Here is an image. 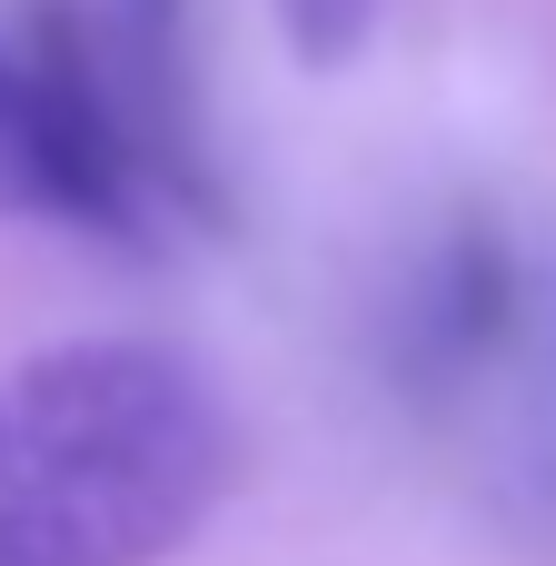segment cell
<instances>
[{
  "instance_id": "cell-1",
  "label": "cell",
  "mask_w": 556,
  "mask_h": 566,
  "mask_svg": "<svg viewBox=\"0 0 556 566\" xmlns=\"http://www.w3.org/2000/svg\"><path fill=\"white\" fill-rule=\"evenodd\" d=\"M239 488L229 398L149 338L0 368V566H169Z\"/></svg>"
},
{
  "instance_id": "cell-2",
  "label": "cell",
  "mask_w": 556,
  "mask_h": 566,
  "mask_svg": "<svg viewBox=\"0 0 556 566\" xmlns=\"http://www.w3.org/2000/svg\"><path fill=\"white\" fill-rule=\"evenodd\" d=\"M30 50H40L80 149L99 159L129 239H169V229L219 219L189 0H40Z\"/></svg>"
},
{
  "instance_id": "cell-3",
  "label": "cell",
  "mask_w": 556,
  "mask_h": 566,
  "mask_svg": "<svg viewBox=\"0 0 556 566\" xmlns=\"http://www.w3.org/2000/svg\"><path fill=\"white\" fill-rule=\"evenodd\" d=\"M0 219L129 239L119 199H109L99 159L80 149V129H70V109H60V90H50L30 40H0Z\"/></svg>"
},
{
  "instance_id": "cell-4",
  "label": "cell",
  "mask_w": 556,
  "mask_h": 566,
  "mask_svg": "<svg viewBox=\"0 0 556 566\" xmlns=\"http://www.w3.org/2000/svg\"><path fill=\"white\" fill-rule=\"evenodd\" d=\"M279 10H289L298 60H348L368 40V20H378V0H279Z\"/></svg>"
}]
</instances>
